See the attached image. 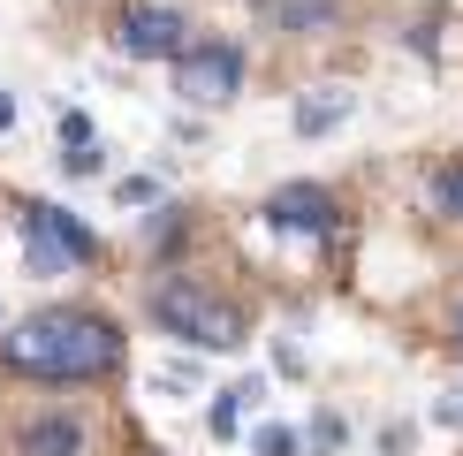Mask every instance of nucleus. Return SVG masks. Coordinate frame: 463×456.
<instances>
[{
    "instance_id": "obj_4",
    "label": "nucleus",
    "mask_w": 463,
    "mask_h": 456,
    "mask_svg": "<svg viewBox=\"0 0 463 456\" xmlns=\"http://www.w3.org/2000/svg\"><path fill=\"white\" fill-rule=\"evenodd\" d=\"M243 84V53L221 46V38H205V46H183L175 53V91L190 107H228Z\"/></svg>"
},
{
    "instance_id": "obj_5",
    "label": "nucleus",
    "mask_w": 463,
    "mask_h": 456,
    "mask_svg": "<svg viewBox=\"0 0 463 456\" xmlns=\"http://www.w3.org/2000/svg\"><path fill=\"white\" fill-rule=\"evenodd\" d=\"M266 221L288 228V236H335V228H342V205L326 198L319 183H281L274 198H266Z\"/></svg>"
},
{
    "instance_id": "obj_6",
    "label": "nucleus",
    "mask_w": 463,
    "mask_h": 456,
    "mask_svg": "<svg viewBox=\"0 0 463 456\" xmlns=\"http://www.w3.org/2000/svg\"><path fill=\"white\" fill-rule=\"evenodd\" d=\"M122 53L129 62H160V53H183V15L160 8V0H137L122 15Z\"/></svg>"
},
{
    "instance_id": "obj_10",
    "label": "nucleus",
    "mask_w": 463,
    "mask_h": 456,
    "mask_svg": "<svg viewBox=\"0 0 463 456\" xmlns=\"http://www.w3.org/2000/svg\"><path fill=\"white\" fill-rule=\"evenodd\" d=\"M433 205L440 214H463V167H440L433 176Z\"/></svg>"
},
{
    "instance_id": "obj_3",
    "label": "nucleus",
    "mask_w": 463,
    "mask_h": 456,
    "mask_svg": "<svg viewBox=\"0 0 463 456\" xmlns=\"http://www.w3.org/2000/svg\"><path fill=\"white\" fill-rule=\"evenodd\" d=\"M24 252H31V274H69V266L99 259V236L69 205H24Z\"/></svg>"
},
{
    "instance_id": "obj_11",
    "label": "nucleus",
    "mask_w": 463,
    "mask_h": 456,
    "mask_svg": "<svg viewBox=\"0 0 463 456\" xmlns=\"http://www.w3.org/2000/svg\"><path fill=\"white\" fill-rule=\"evenodd\" d=\"M250 449H259V456H297V433H288V426H259Z\"/></svg>"
},
{
    "instance_id": "obj_2",
    "label": "nucleus",
    "mask_w": 463,
    "mask_h": 456,
    "mask_svg": "<svg viewBox=\"0 0 463 456\" xmlns=\"http://www.w3.org/2000/svg\"><path fill=\"white\" fill-rule=\"evenodd\" d=\"M152 319H160V335H183V342H198V350H236L243 342V319L228 312L221 297L190 290V281H160V290H152Z\"/></svg>"
},
{
    "instance_id": "obj_15",
    "label": "nucleus",
    "mask_w": 463,
    "mask_h": 456,
    "mask_svg": "<svg viewBox=\"0 0 463 456\" xmlns=\"http://www.w3.org/2000/svg\"><path fill=\"white\" fill-rule=\"evenodd\" d=\"M15 122V100H8V91H0V129H8Z\"/></svg>"
},
{
    "instance_id": "obj_12",
    "label": "nucleus",
    "mask_w": 463,
    "mask_h": 456,
    "mask_svg": "<svg viewBox=\"0 0 463 456\" xmlns=\"http://www.w3.org/2000/svg\"><path fill=\"white\" fill-rule=\"evenodd\" d=\"M312 449H342V418H335V411L312 418Z\"/></svg>"
},
{
    "instance_id": "obj_14",
    "label": "nucleus",
    "mask_w": 463,
    "mask_h": 456,
    "mask_svg": "<svg viewBox=\"0 0 463 456\" xmlns=\"http://www.w3.org/2000/svg\"><path fill=\"white\" fill-rule=\"evenodd\" d=\"M433 418H449V426H463V388H456V395H440V404H433Z\"/></svg>"
},
{
    "instance_id": "obj_13",
    "label": "nucleus",
    "mask_w": 463,
    "mask_h": 456,
    "mask_svg": "<svg viewBox=\"0 0 463 456\" xmlns=\"http://www.w3.org/2000/svg\"><path fill=\"white\" fill-rule=\"evenodd\" d=\"M61 138H69V152L91 145V122H84V114H61Z\"/></svg>"
},
{
    "instance_id": "obj_9",
    "label": "nucleus",
    "mask_w": 463,
    "mask_h": 456,
    "mask_svg": "<svg viewBox=\"0 0 463 456\" xmlns=\"http://www.w3.org/2000/svg\"><path fill=\"white\" fill-rule=\"evenodd\" d=\"M259 380H236V388H221V404L213 411H205V426H213V433H236V418H243V404H259Z\"/></svg>"
},
{
    "instance_id": "obj_8",
    "label": "nucleus",
    "mask_w": 463,
    "mask_h": 456,
    "mask_svg": "<svg viewBox=\"0 0 463 456\" xmlns=\"http://www.w3.org/2000/svg\"><path fill=\"white\" fill-rule=\"evenodd\" d=\"M350 91H342V84H319V91H304V100H297V138H326V129H342V122H350Z\"/></svg>"
},
{
    "instance_id": "obj_7",
    "label": "nucleus",
    "mask_w": 463,
    "mask_h": 456,
    "mask_svg": "<svg viewBox=\"0 0 463 456\" xmlns=\"http://www.w3.org/2000/svg\"><path fill=\"white\" fill-rule=\"evenodd\" d=\"M15 456H84V418L38 411L31 426H24V442H15Z\"/></svg>"
},
{
    "instance_id": "obj_1",
    "label": "nucleus",
    "mask_w": 463,
    "mask_h": 456,
    "mask_svg": "<svg viewBox=\"0 0 463 456\" xmlns=\"http://www.w3.org/2000/svg\"><path fill=\"white\" fill-rule=\"evenodd\" d=\"M0 350H8L15 373H38V380H99V373L122 366V328L107 312L61 304V312H38L24 328H8Z\"/></svg>"
}]
</instances>
